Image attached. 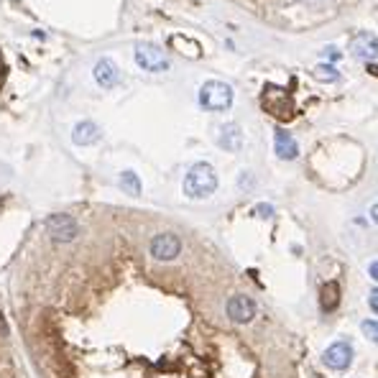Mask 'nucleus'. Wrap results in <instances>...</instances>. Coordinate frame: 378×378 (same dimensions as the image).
Wrapping results in <instances>:
<instances>
[{
	"label": "nucleus",
	"instance_id": "f257e3e1",
	"mask_svg": "<svg viewBox=\"0 0 378 378\" xmlns=\"http://www.w3.org/2000/svg\"><path fill=\"white\" fill-rule=\"evenodd\" d=\"M217 189V174L210 164H195L184 176V195L192 200H204Z\"/></svg>",
	"mask_w": 378,
	"mask_h": 378
},
{
	"label": "nucleus",
	"instance_id": "f03ea898",
	"mask_svg": "<svg viewBox=\"0 0 378 378\" xmlns=\"http://www.w3.org/2000/svg\"><path fill=\"white\" fill-rule=\"evenodd\" d=\"M200 103L204 110H228L233 105V90L225 82H204L200 90Z\"/></svg>",
	"mask_w": 378,
	"mask_h": 378
},
{
	"label": "nucleus",
	"instance_id": "7ed1b4c3",
	"mask_svg": "<svg viewBox=\"0 0 378 378\" xmlns=\"http://www.w3.org/2000/svg\"><path fill=\"white\" fill-rule=\"evenodd\" d=\"M46 233L54 243H72L79 235V225L72 215H51L46 220Z\"/></svg>",
	"mask_w": 378,
	"mask_h": 378
},
{
	"label": "nucleus",
	"instance_id": "20e7f679",
	"mask_svg": "<svg viewBox=\"0 0 378 378\" xmlns=\"http://www.w3.org/2000/svg\"><path fill=\"white\" fill-rule=\"evenodd\" d=\"M148 251L156 261H174L182 253V240L176 238L174 233H159V235H154Z\"/></svg>",
	"mask_w": 378,
	"mask_h": 378
},
{
	"label": "nucleus",
	"instance_id": "39448f33",
	"mask_svg": "<svg viewBox=\"0 0 378 378\" xmlns=\"http://www.w3.org/2000/svg\"><path fill=\"white\" fill-rule=\"evenodd\" d=\"M322 363L327 365L330 371H348L353 363V348L345 340H337L322 353Z\"/></svg>",
	"mask_w": 378,
	"mask_h": 378
},
{
	"label": "nucleus",
	"instance_id": "423d86ee",
	"mask_svg": "<svg viewBox=\"0 0 378 378\" xmlns=\"http://www.w3.org/2000/svg\"><path fill=\"white\" fill-rule=\"evenodd\" d=\"M136 62L148 72H162L169 67L164 51L159 46H154V44H138L136 46Z\"/></svg>",
	"mask_w": 378,
	"mask_h": 378
},
{
	"label": "nucleus",
	"instance_id": "0eeeda50",
	"mask_svg": "<svg viewBox=\"0 0 378 378\" xmlns=\"http://www.w3.org/2000/svg\"><path fill=\"white\" fill-rule=\"evenodd\" d=\"M225 309H228V317L238 325H248L253 317H256V301H253L251 296H245V294L230 296Z\"/></svg>",
	"mask_w": 378,
	"mask_h": 378
},
{
	"label": "nucleus",
	"instance_id": "6e6552de",
	"mask_svg": "<svg viewBox=\"0 0 378 378\" xmlns=\"http://www.w3.org/2000/svg\"><path fill=\"white\" fill-rule=\"evenodd\" d=\"M351 54L358 56V59H365V62H371L378 56V39L368 31H360V34L353 36L351 41Z\"/></svg>",
	"mask_w": 378,
	"mask_h": 378
},
{
	"label": "nucleus",
	"instance_id": "1a4fd4ad",
	"mask_svg": "<svg viewBox=\"0 0 378 378\" xmlns=\"http://www.w3.org/2000/svg\"><path fill=\"white\" fill-rule=\"evenodd\" d=\"M273 151H276V156L284 159V162H292V159L299 156L296 138L292 133H287L284 128H276V131H273Z\"/></svg>",
	"mask_w": 378,
	"mask_h": 378
},
{
	"label": "nucleus",
	"instance_id": "9d476101",
	"mask_svg": "<svg viewBox=\"0 0 378 378\" xmlns=\"http://www.w3.org/2000/svg\"><path fill=\"white\" fill-rule=\"evenodd\" d=\"M220 146L225 151H238L243 146V131H240L235 123H228V126L220 131Z\"/></svg>",
	"mask_w": 378,
	"mask_h": 378
},
{
	"label": "nucleus",
	"instance_id": "9b49d317",
	"mask_svg": "<svg viewBox=\"0 0 378 378\" xmlns=\"http://www.w3.org/2000/svg\"><path fill=\"white\" fill-rule=\"evenodd\" d=\"M337 304H340V287H337L335 281H330V284H325V287L320 289V307H322L325 312H332Z\"/></svg>",
	"mask_w": 378,
	"mask_h": 378
},
{
	"label": "nucleus",
	"instance_id": "f8f14e48",
	"mask_svg": "<svg viewBox=\"0 0 378 378\" xmlns=\"http://www.w3.org/2000/svg\"><path fill=\"white\" fill-rule=\"evenodd\" d=\"M95 79H98L103 87H112L115 79H118V72H115V67H112L107 59H103V62H98V67H95Z\"/></svg>",
	"mask_w": 378,
	"mask_h": 378
},
{
	"label": "nucleus",
	"instance_id": "ddd939ff",
	"mask_svg": "<svg viewBox=\"0 0 378 378\" xmlns=\"http://www.w3.org/2000/svg\"><path fill=\"white\" fill-rule=\"evenodd\" d=\"M72 136H74V141H77V143L87 146V143H92V141L100 138V131H98V126H95V123H79Z\"/></svg>",
	"mask_w": 378,
	"mask_h": 378
},
{
	"label": "nucleus",
	"instance_id": "4468645a",
	"mask_svg": "<svg viewBox=\"0 0 378 378\" xmlns=\"http://www.w3.org/2000/svg\"><path fill=\"white\" fill-rule=\"evenodd\" d=\"M120 187L126 189L128 195H138V192H141V182H138V176H136L133 171H126V174L120 176Z\"/></svg>",
	"mask_w": 378,
	"mask_h": 378
},
{
	"label": "nucleus",
	"instance_id": "2eb2a0df",
	"mask_svg": "<svg viewBox=\"0 0 378 378\" xmlns=\"http://www.w3.org/2000/svg\"><path fill=\"white\" fill-rule=\"evenodd\" d=\"M363 335L373 343H378V320H365L363 322Z\"/></svg>",
	"mask_w": 378,
	"mask_h": 378
},
{
	"label": "nucleus",
	"instance_id": "dca6fc26",
	"mask_svg": "<svg viewBox=\"0 0 378 378\" xmlns=\"http://www.w3.org/2000/svg\"><path fill=\"white\" fill-rule=\"evenodd\" d=\"M368 304H371V309L378 315V287L371 292V296H368Z\"/></svg>",
	"mask_w": 378,
	"mask_h": 378
},
{
	"label": "nucleus",
	"instance_id": "f3484780",
	"mask_svg": "<svg viewBox=\"0 0 378 378\" xmlns=\"http://www.w3.org/2000/svg\"><path fill=\"white\" fill-rule=\"evenodd\" d=\"M256 212H259L261 217H271V207H268V204H261V207H256Z\"/></svg>",
	"mask_w": 378,
	"mask_h": 378
},
{
	"label": "nucleus",
	"instance_id": "a211bd4d",
	"mask_svg": "<svg viewBox=\"0 0 378 378\" xmlns=\"http://www.w3.org/2000/svg\"><path fill=\"white\" fill-rule=\"evenodd\" d=\"M368 273H371L373 281H378V261H373L371 266H368Z\"/></svg>",
	"mask_w": 378,
	"mask_h": 378
},
{
	"label": "nucleus",
	"instance_id": "6ab92c4d",
	"mask_svg": "<svg viewBox=\"0 0 378 378\" xmlns=\"http://www.w3.org/2000/svg\"><path fill=\"white\" fill-rule=\"evenodd\" d=\"M371 217H373V223H378V202L371 207Z\"/></svg>",
	"mask_w": 378,
	"mask_h": 378
},
{
	"label": "nucleus",
	"instance_id": "aec40b11",
	"mask_svg": "<svg viewBox=\"0 0 378 378\" xmlns=\"http://www.w3.org/2000/svg\"><path fill=\"white\" fill-rule=\"evenodd\" d=\"M368 72H371L373 77H378V67H376V64H371V67H368Z\"/></svg>",
	"mask_w": 378,
	"mask_h": 378
}]
</instances>
